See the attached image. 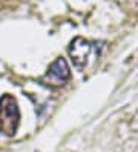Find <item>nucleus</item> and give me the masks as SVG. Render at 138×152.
Masks as SVG:
<instances>
[{"mask_svg":"<svg viewBox=\"0 0 138 152\" xmlns=\"http://www.w3.org/2000/svg\"><path fill=\"white\" fill-rule=\"evenodd\" d=\"M104 42H92L83 37H77L71 42L69 56L74 61V66L83 71L92 58H98L100 52L103 49Z\"/></svg>","mask_w":138,"mask_h":152,"instance_id":"1","label":"nucleus"},{"mask_svg":"<svg viewBox=\"0 0 138 152\" xmlns=\"http://www.w3.org/2000/svg\"><path fill=\"white\" fill-rule=\"evenodd\" d=\"M20 121V109L15 98L9 94L0 97V134L12 137Z\"/></svg>","mask_w":138,"mask_h":152,"instance_id":"2","label":"nucleus"},{"mask_svg":"<svg viewBox=\"0 0 138 152\" xmlns=\"http://www.w3.org/2000/svg\"><path fill=\"white\" fill-rule=\"evenodd\" d=\"M69 78H71V68L68 61L63 57H58L52 61L48 71H46V74L42 77V83L49 88H60L66 85Z\"/></svg>","mask_w":138,"mask_h":152,"instance_id":"3","label":"nucleus"}]
</instances>
